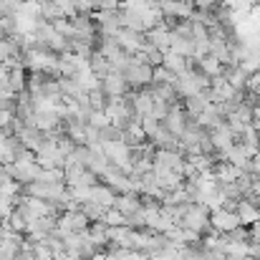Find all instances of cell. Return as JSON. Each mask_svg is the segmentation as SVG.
Here are the masks:
<instances>
[{"label": "cell", "instance_id": "cell-9", "mask_svg": "<svg viewBox=\"0 0 260 260\" xmlns=\"http://www.w3.org/2000/svg\"><path fill=\"white\" fill-rule=\"evenodd\" d=\"M116 41H119V46H121L126 53H132V56H134L137 51H142V48H144L147 36H144V33H137V30H129V28H119Z\"/></svg>", "mask_w": 260, "mask_h": 260}, {"label": "cell", "instance_id": "cell-29", "mask_svg": "<svg viewBox=\"0 0 260 260\" xmlns=\"http://www.w3.org/2000/svg\"><path fill=\"white\" fill-rule=\"evenodd\" d=\"M119 0H99V10H119Z\"/></svg>", "mask_w": 260, "mask_h": 260}, {"label": "cell", "instance_id": "cell-17", "mask_svg": "<svg viewBox=\"0 0 260 260\" xmlns=\"http://www.w3.org/2000/svg\"><path fill=\"white\" fill-rule=\"evenodd\" d=\"M114 207H116L119 212H124V215H134V212L142 207V197L134 194V192H121V194H116Z\"/></svg>", "mask_w": 260, "mask_h": 260}, {"label": "cell", "instance_id": "cell-18", "mask_svg": "<svg viewBox=\"0 0 260 260\" xmlns=\"http://www.w3.org/2000/svg\"><path fill=\"white\" fill-rule=\"evenodd\" d=\"M240 167H235L233 162H215L212 165V174H215V179L220 182V184H225V182H238V177H240Z\"/></svg>", "mask_w": 260, "mask_h": 260}, {"label": "cell", "instance_id": "cell-1", "mask_svg": "<svg viewBox=\"0 0 260 260\" xmlns=\"http://www.w3.org/2000/svg\"><path fill=\"white\" fill-rule=\"evenodd\" d=\"M210 207L202 205V202H189L187 210H184V217H182V225L179 228H187V230H194V233H205L210 225Z\"/></svg>", "mask_w": 260, "mask_h": 260}, {"label": "cell", "instance_id": "cell-25", "mask_svg": "<svg viewBox=\"0 0 260 260\" xmlns=\"http://www.w3.org/2000/svg\"><path fill=\"white\" fill-rule=\"evenodd\" d=\"M104 222H106L109 228H121V225H126V215L119 212L116 207H109L106 215H104Z\"/></svg>", "mask_w": 260, "mask_h": 260}, {"label": "cell", "instance_id": "cell-13", "mask_svg": "<svg viewBox=\"0 0 260 260\" xmlns=\"http://www.w3.org/2000/svg\"><path fill=\"white\" fill-rule=\"evenodd\" d=\"M147 41L152 43V46H157V48H162V51H167L170 48V43H172V28L162 20L159 25H154V28H149L147 33Z\"/></svg>", "mask_w": 260, "mask_h": 260}, {"label": "cell", "instance_id": "cell-27", "mask_svg": "<svg viewBox=\"0 0 260 260\" xmlns=\"http://www.w3.org/2000/svg\"><path fill=\"white\" fill-rule=\"evenodd\" d=\"M159 126H162V121H157L154 116H142V129H144L147 139H152V137L159 132Z\"/></svg>", "mask_w": 260, "mask_h": 260}, {"label": "cell", "instance_id": "cell-24", "mask_svg": "<svg viewBox=\"0 0 260 260\" xmlns=\"http://www.w3.org/2000/svg\"><path fill=\"white\" fill-rule=\"evenodd\" d=\"M174 81H177V74H172L167 66H154L152 84H174Z\"/></svg>", "mask_w": 260, "mask_h": 260}, {"label": "cell", "instance_id": "cell-19", "mask_svg": "<svg viewBox=\"0 0 260 260\" xmlns=\"http://www.w3.org/2000/svg\"><path fill=\"white\" fill-rule=\"evenodd\" d=\"M119 23H121V28H129V30H137V33H147L144 18L139 13H132V10L119 8Z\"/></svg>", "mask_w": 260, "mask_h": 260}, {"label": "cell", "instance_id": "cell-22", "mask_svg": "<svg viewBox=\"0 0 260 260\" xmlns=\"http://www.w3.org/2000/svg\"><path fill=\"white\" fill-rule=\"evenodd\" d=\"M222 66H225V63H222V61H217L212 53H207L205 58H200V61H197V69H200L202 74H207L210 79H212V76H220V74H225V71H222Z\"/></svg>", "mask_w": 260, "mask_h": 260}, {"label": "cell", "instance_id": "cell-10", "mask_svg": "<svg viewBox=\"0 0 260 260\" xmlns=\"http://www.w3.org/2000/svg\"><path fill=\"white\" fill-rule=\"evenodd\" d=\"M132 109H134V114H139V116H152V109H154V93H152V88H137L132 96Z\"/></svg>", "mask_w": 260, "mask_h": 260}, {"label": "cell", "instance_id": "cell-34", "mask_svg": "<svg viewBox=\"0 0 260 260\" xmlns=\"http://www.w3.org/2000/svg\"><path fill=\"white\" fill-rule=\"evenodd\" d=\"M258 137H260V129H258Z\"/></svg>", "mask_w": 260, "mask_h": 260}, {"label": "cell", "instance_id": "cell-11", "mask_svg": "<svg viewBox=\"0 0 260 260\" xmlns=\"http://www.w3.org/2000/svg\"><path fill=\"white\" fill-rule=\"evenodd\" d=\"M101 88H104V93L106 96H126V91H129V81H126V76L124 74H119V71H111L109 76H104L101 79Z\"/></svg>", "mask_w": 260, "mask_h": 260}, {"label": "cell", "instance_id": "cell-6", "mask_svg": "<svg viewBox=\"0 0 260 260\" xmlns=\"http://www.w3.org/2000/svg\"><path fill=\"white\" fill-rule=\"evenodd\" d=\"M91 18L96 20L101 36H116L121 23H119V10H93Z\"/></svg>", "mask_w": 260, "mask_h": 260}, {"label": "cell", "instance_id": "cell-30", "mask_svg": "<svg viewBox=\"0 0 260 260\" xmlns=\"http://www.w3.org/2000/svg\"><path fill=\"white\" fill-rule=\"evenodd\" d=\"M194 3V8H202V10H215V5L220 3V0H192Z\"/></svg>", "mask_w": 260, "mask_h": 260}, {"label": "cell", "instance_id": "cell-3", "mask_svg": "<svg viewBox=\"0 0 260 260\" xmlns=\"http://www.w3.org/2000/svg\"><path fill=\"white\" fill-rule=\"evenodd\" d=\"M63 174H66V184L69 187H93V184L101 182V177L96 172H91L84 165H66Z\"/></svg>", "mask_w": 260, "mask_h": 260}, {"label": "cell", "instance_id": "cell-5", "mask_svg": "<svg viewBox=\"0 0 260 260\" xmlns=\"http://www.w3.org/2000/svg\"><path fill=\"white\" fill-rule=\"evenodd\" d=\"M210 225H212V230H215V233L225 235V233L235 230V228H238V225H243V222H240V217H238V212H235V210L217 207V210H212V212H210Z\"/></svg>", "mask_w": 260, "mask_h": 260}, {"label": "cell", "instance_id": "cell-32", "mask_svg": "<svg viewBox=\"0 0 260 260\" xmlns=\"http://www.w3.org/2000/svg\"><path fill=\"white\" fill-rule=\"evenodd\" d=\"M250 240H260V220L250 225Z\"/></svg>", "mask_w": 260, "mask_h": 260}, {"label": "cell", "instance_id": "cell-2", "mask_svg": "<svg viewBox=\"0 0 260 260\" xmlns=\"http://www.w3.org/2000/svg\"><path fill=\"white\" fill-rule=\"evenodd\" d=\"M124 76H126V81H129V86L132 88H147L149 84H152L154 66L142 63V61H137V58L132 56V63H129V69L124 71Z\"/></svg>", "mask_w": 260, "mask_h": 260}, {"label": "cell", "instance_id": "cell-16", "mask_svg": "<svg viewBox=\"0 0 260 260\" xmlns=\"http://www.w3.org/2000/svg\"><path fill=\"white\" fill-rule=\"evenodd\" d=\"M116 194H119V192H116L114 187H109V184L99 182V184H93V187H91V197H88V200H93V202H99V205H104V207H114Z\"/></svg>", "mask_w": 260, "mask_h": 260}, {"label": "cell", "instance_id": "cell-14", "mask_svg": "<svg viewBox=\"0 0 260 260\" xmlns=\"http://www.w3.org/2000/svg\"><path fill=\"white\" fill-rule=\"evenodd\" d=\"M187 121H189V116H187L184 106H177V104H174L172 109H170V114H167V119H165L162 124H165V126H167L172 134H177V137H179V134L184 132Z\"/></svg>", "mask_w": 260, "mask_h": 260}, {"label": "cell", "instance_id": "cell-31", "mask_svg": "<svg viewBox=\"0 0 260 260\" xmlns=\"http://www.w3.org/2000/svg\"><path fill=\"white\" fill-rule=\"evenodd\" d=\"M253 126H258L260 129V99L253 104Z\"/></svg>", "mask_w": 260, "mask_h": 260}, {"label": "cell", "instance_id": "cell-15", "mask_svg": "<svg viewBox=\"0 0 260 260\" xmlns=\"http://www.w3.org/2000/svg\"><path fill=\"white\" fill-rule=\"evenodd\" d=\"M235 212H238L240 222H243V225H248V228H250L255 220H260V205H255V202H253V200H248V197H243V200L238 202Z\"/></svg>", "mask_w": 260, "mask_h": 260}, {"label": "cell", "instance_id": "cell-8", "mask_svg": "<svg viewBox=\"0 0 260 260\" xmlns=\"http://www.w3.org/2000/svg\"><path fill=\"white\" fill-rule=\"evenodd\" d=\"M207 132H210V139H212L215 152H228L235 144V132L230 129L228 121H222V124H217L215 129H207Z\"/></svg>", "mask_w": 260, "mask_h": 260}, {"label": "cell", "instance_id": "cell-20", "mask_svg": "<svg viewBox=\"0 0 260 260\" xmlns=\"http://www.w3.org/2000/svg\"><path fill=\"white\" fill-rule=\"evenodd\" d=\"M225 76H228V81L238 88V91H245V88H248V79H250V74H248L243 66H228Z\"/></svg>", "mask_w": 260, "mask_h": 260}, {"label": "cell", "instance_id": "cell-28", "mask_svg": "<svg viewBox=\"0 0 260 260\" xmlns=\"http://www.w3.org/2000/svg\"><path fill=\"white\" fill-rule=\"evenodd\" d=\"M170 109H172V104H167V101H154L152 116H154L157 121H165V119H167V114H170Z\"/></svg>", "mask_w": 260, "mask_h": 260}, {"label": "cell", "instance_id": "cell-7", "mask_svg": "<svg viewBox=\"0 0 260 260\" xmlns=\"http://www.w3.org/2000/svg\"><path fill=\"white\" fill-rule=\"evenodd\" d=\"M165 18H177V20H187L194 13V3L192 0H162L159 3Z\"/></svg>", "mask_w": 260, "mask_h": 260}, {"label": "cell", "instance_id": "cell-4", "mask_svg": "<svg viewBox=\"0 0 260 260\" xmlns=\"http://www.w3.org/2000/svg\"><path fill=\"white\" fill-rule=\"evenodd\" d=\"M5 167H8L10 177H13L15 182H20V184L36 182V177L41 172V165L36 162V157H33V159H15L13 165H5Z\"/></svg>", "mask_w": 260, "mask_h": 260}, {"label": "cell", "instance_id": "cell-23", "mask_svg": "<svg viewBox=\"0 0 260 260\" xmlns=\"http://www.w3.org/2000/svg\"><path fill=\"white\" fill-rule=\"evenodd\" d=\"M79 210L86 215L91 222H96V220H104V215H106L109 207H104V205H99L93 200H84V202H79Z\"/></svg>", "mask_w": 260, "mask_h": 260}, {"label": "cell", "instance_id": "cell-21", "mask_svg": "<svg viewBox=\"0 0 260 260\" xmlns=\"http://www.w3.org/2000/svg\"><path fill=\"white\" fill-rule=\"evenodd\" d=\"M88 61H91V71H93L99 79H104V76H109V74H111V61H109L101 51H93Z\"/></svg>", "mask_w": 260, "mask_h": 260}, {"label": "cell", "instance_id": "cell-33", "mask_svg": "<svg viewBox=\"0 0 260 260\" xmlns=\"http://www.w3.org/2000/svg\"><path fill=\"white\" fill-rule=\"evenodd\" d=\"M3 38H5V33H0V41H3Z\"/></svg>", "mask_w": 260, "mask_h": 260}, {"label": "cell", "instance_id": "cell-26", "mask_svg": "<svg viewBox=\"0 0 260 260\" xmlns=\"http://www.w3.org/2000/svg\"><path fill=\"white\" fill-rule=\"evenodd\" d=\"M88 124H91V126H96V129H104V126H109V124H111V119H109V114H106V111L93 109V111H91V116H88Z\"/></svg>", "mask_w": 260, "mask_h": 260}, {"label": "cell", "instance_id": "cell-12", "mask_svg": "<svg viewBox=\"0 0 260 260\" xmlns=\"http://www.w3.org/2000/svg\"><path fill=\"white\" fill-rule=\"evenodd\" d=\"M207 104H212V91L210 88H202L200 93H194V96H187L184 99V111H187V116L189 119H197L202 111H205V106Z\"/></svg>", "mask_w": 260, "mask_h": 260}]
</instances>
